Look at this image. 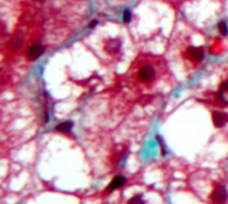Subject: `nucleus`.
<instances>
[{"instance_id":"1","label":"nucleus","mask_w":228,"mask_h":204,"mask_svg":"<svg viewBox=\"0 0 228 204\" xmlns=\"http://www.w3.org/2000/svg\"><path fill=\"white\" fill-rule=\"evenodd\" d=\"M132 78H135L140 85L149 87L155 84L163 75L166 69V63L163 59L156 56H143L137 59L136 64L132 65Z\"/></svg>"},{"instance_id":"2","label":"nucleus","mask_w":228,"mask_h":204,"mask_svg":"<svg viewBox=\"0 0 228 204\" xmlns=\"http://www.w3.org/2000/svg\"><path fill=\"white\" fill-rule=\"evenodd\" d=\"M187 56H188L189 60H192L193 63H199L200 60H203V58H204V52L199 47H191V48H188V51H187Z\"/></svg>"},{"instance_id":"3","label":"nucleus","mask_w":228,"mask_h":204,"mask_svg":"<svg viewBox=\"0 0 228 204\" xmlns=\"http://www.w3.org/2000/svg\"><path fill=\"white\" fill-rule=\"evenodd\" d=\"M44 52V47L42 44H33L32 47H29L28 49V58L31 60L38 59L39 56H42V53Z\"/></svg>"},{"instance_id":"4","label":"nucleus","mask_w":228,"mask_h":204,"mask_svg":"<svg viewBox=\"0 0 228 204\" xmlns=\"http://www.w3.org/2000/svg\"><path fill=\"white\" fill-rule=\"evenodd\" d=\"M212 199L215 200V202H219V203L224 202V200L227 199V191H226V188H224V187H222V186H217L216 189L213 191Z\"/></svg>"},{"instance_id":"5","label":"nucleus","mask_w":228,"mask_h":204,"mask_svg":"<svg viewBox=\"0 0 228 204\" xmlns=\"http://www.w3.org/2000/svg\"><path fill=\"white\" fill-rule=\"evenodd\" d=\"M212 119H213V124H215L216 127H222L228 122V116L226 115V113L217 112V111H215L212 113Z\"/></svg>"},{"instance_id":"6","label":"nucleus","mask_w":228,"mask_h":204,"mask_svg":"<svg viewBox=\"0 0 228 204\" xmlns=\"http://www.w3.org/2000/svg\"><path fill=\"white\" fill-rule=\"evenodd\" d=\"M219 98L222 99L224 104H228V82L223 83L219 89Z\"/></svg>"},{"instance_id":"7","label":"nucleus","mask_w":228,"mask_h":204,"mask_svg":"<svg viewBox=\"0 0 228 204\" xmlns=\"http://www.w3.org/2000/svg\"><path fill=\"white\" fill-rule=\"evenodd\" d=\"M124 183H126V179L123 178V176H117L111 182V184L108 187V191H115L116 188H119V187H122Z\"/></svg>"},{"instance_id":"8","label":"nucleus","mask_w":228,"mask_h":204,"mask_svg":"<svg viewBox=\"0 0 228 204\" xmlns=\"http://www.w3.org/2000/svg\"><path fill=\"white\" fill-rule=\"evenodd\" d=\"M72 128V122H65V123H62L56 127V131L59 132H69Z\"/></svg>"},{"instance_id":"9","label":"nucleus","mask_w":228,"mask_h":204,"mask_svg":"<svg viewBox=\"0 0 228 204\" xmlns=\"http://www.w3.org/2000/svg\"><path fill=\"white\" fill-rule=\"evenodd\" d=\"M219 29H220V33H222V35H224V36H226L227 33H228L227 24H226L224 22H220V23H219Z\"/></svg>"},{"instance_id":"10","label":"nucleus","mask_w":228,"mask_h":204,"mask_svg":"<svg viewBox=\"0 0 228 204\" xmlns=\"http://www.w3.org/2000/svg\"><path fill=\"white\" fill-rule=\"evenodd\" d=\"M131 20V11L129 9H126L124 11V23H128Z\"/></svg>"},{"instance_id":"11","label":"nucleus","mask_w":228,"mask_h":204,"mask_svg":"<svg viewBox=\"0 0 228 204\" xmlns=\"http://www.w3.org/2000/svg\"><path fill=\"white\" fill-rule=\"evenodd\" d=\"M133 202H142V199L137 196V198H133V199H131V203H133Z\"/></svg>"},{"instance_id":"12","label":"nucleus","mask_w":228,"mask_h":204,"mask_svg":"<svg viewBox=\"0 0 228 204\" xmlns=\"http://www.w3.org/2000/svg\"><path fill=\"white\" fill-rule=\"evenodd\" d=\"M96 24H98V22H96V20H93V22L91 23V24H89V27H91V28H92V27H95Z\"/></svg>"}]
</instances>
